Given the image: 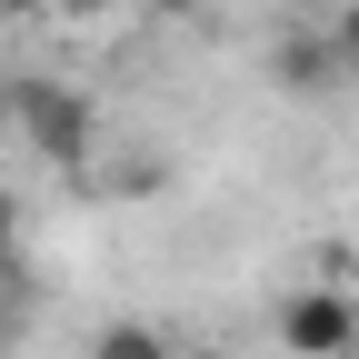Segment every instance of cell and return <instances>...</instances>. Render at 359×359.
Returning a JSON list of instances; mask_svg holds the SVG:
<instances>
[{"label": "cell", "mask_w": 359, "mask_h": 359, "mask_svg": "<svg viewBox=\"0 0 359 359\" xmlns=\"http://www.w3.org/2000/svg\"><path fill=\"white\" fill-rule=\"evenodd\" d=\"M330 70H339V40H280V90L290 100H320Z\"/></svg>", "instance_id": "cell-3"}, {"label": "cell", "mask_w": 359, "mask_h": 359, "mask_svg": "<svg viewBox=\"0 0 359 359\" xmlns=\"http://www.w3.org/2000/svg\"><path fill=\"white\" fill-rule=\"evenodd\" d=\"M0 20H60V0H0Z\"/></svg>", "instance_id": "cell-6"}, {"label": "cell", "mask_w": 359, "mask_h": 359, "mask_svg": "<svg viewBox=\"0 0 359 359\" xmlns=\"http://www.w3.org/2000/svg\"><path fill=\"white\" fill-rule=\"evenodd\" d=\"M280 349L290 359H349L359 349V290L349 280H309L280 299Z\"/></svg>", "instance_id": "cell-2"}, {"label": "cell", "mask_w": 359, "mask_h": 359, "mask_svg": "<svg viewBox=\"0 0 359 359\" xmlns=\"http://www.w3.org/2000/svg\"><path fill=\"white\" fill-rule=\"evenodd\" d=\"M90 359H170V339H160L150 320H110L100 339H90Z\"/></svg>", "instance_id": "cell-4"}, {"label": "cell", "mask_w": 359, "mask_h": 359, "mask_svg": "<svg viewBox=\"0 0 359 359\" xmlns=\"http://www.w3.org/2000/svg\"><path fill=\"white\" fill-rule=\"evenodd\" d=\"M140 11H160V20H190V11H200V0H140Z\"/></svg>", "instance_id": "cell-9"}, {"label": "cell", "mask_w": 359, "mask_h": 359, "mask_svg": "<svg viewBox=\"0 0 359 359\" xmlns=\"http://www.w3.org/2000/svg\"><path fill=\"white\" fill-rule=\"evenodd\" d=\"M120 11H140V0H60V20H120Z\"/></svg>", "instance_id": "cell-5"}, {"label": "cell", "mask_w": 359, "mask_h": 359, "mask_svg": "<svg viewBox=\"0 0 359 359\" xmlns=\"http://www.w3.org/2000/svg\"><path fill=\"white\" fill-rule=\"evenodd\" d=\"M0 110H11L20 150H40L50 170H80L100 150V110H90L70 80H0Z\"/></svg>", "instance_id": "cell-1"}, {"label": "cell", "mask_w": 359, "mask_h": 359, "mask_svg": "<svg viewBox=\"0 0 359 359\" xmlns=\"http://www.w3.org/2000/svg\"><path fill=\"white\" fill-rule=\"evenodd\" d=\"M11 240H20V200L0 190V259H11Z\"/></svg>", "instance_id": "cell-8"}, {"label": "cell", "mask_w": 359, "mask_h": 359, "mask_svg": "<svg viewBox=\"0 0 359 359\" xmlns=\"http://www.w3.org/2000/svg\"><path fill=\"white\" fill-rule=\"evenodd\" d=\"M330 40H339V60H359V0L339 11V30H330Z\"/></svg>", "instance_id": "cell-7"}, {"label": "cell", "mask_w": 359, "mask_h": 359, "mask_svg": "<svg viewBox=\"0 0 359 359\" xmlns=\"http://www.w3.org/2000/svg\"><path fill=\"white\" fill-rule=\"evenodd\" d=\"M11 330H20V299H11V290H0V339H11Z\"/></svg>", "instance_id": "cell-10"}]
</instances>
